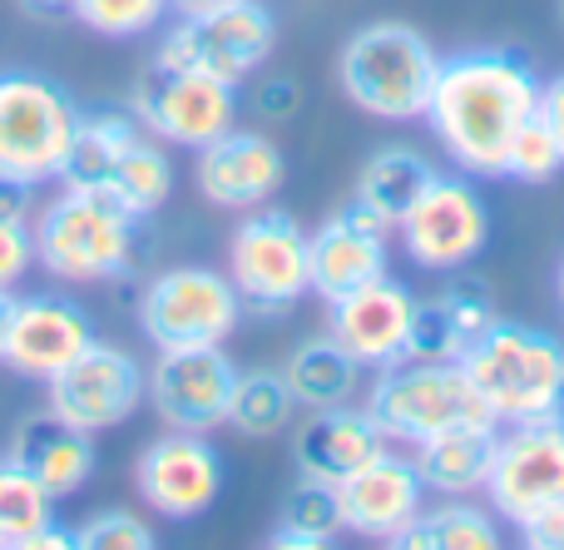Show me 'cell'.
<instances>
[{
  "label": "cell",
  "instance_id": "cell-8",
  "mask_svg": "<svg viewBox=\"0 0 564 550\" xmlns=\"http://www.w3.org/2000/svg\"><path fill=\"white\" fill-rule=\"evenodd\" d=\"M278 50V20L258 0H234V6L204 10V15H178L164 30L149 65L164 69H198L224 85H248L268 55Z\"/></svg>",
  "mask_w": 564,
  "mask_h": 550
},
{
  "label": "cell",
  "instance_id": "cell-39",
  "mask_svg": "<svg viewBox=\"0 0 564 550\" xmlns=\"http://www.w3.org/2000/svg\"><path fill=\"white\" fill-rule=\"evenodd\" d=\"M535 115H540V125L555 134V144L564 149V69H560V75H550V79H540Z\"/></svg>",
  "mask_w": 564,
  "mask_h": 550
},
{
  "label": "cell",
  "instance_id": "cell-38",
  "mask_svg": "<svg viewBox=\"0 0 564 550\" xmlns=\"http://www.w3.org/2000/svg\"><path fill=\"white\" fill-rule=\"evenodd\" d=\"M520 546L525 550H564V496L545 502L540 511H530L525 521H516Z\"/></svg>",
  "mask_w": 564,
  "mask_h": 550
},
{
  "label": "cell",
  "instance_id": "cell-1",
  "mask_svg": "<svg viewBox=\"0 0 564 550\" xmlns=\"http://www.w3.org/2000/svg\"><path fill=\"white\" fill-rule=\"evenodd\" d=\"M540 99V75L525 55L506 45L441 55V75L431 89V134L451 154V164L470 179H500L506 149L520 134Z\"/></svg>",
  "mask_w": 564,
  "mask_h": 550
},
{
  "label": "cell",
  "instance_id": "cell-6",
  "mask_svg": "<svg viewBox=\"0 0 564 550\" xmlns=\"http://www.w3.org/2000/svg\"><path fill=\"white\" fill-rule=\"evenodd\" d=\"M367 412L387 442L421 446L466 422H496L460 363H391L371 377ZM500 427V422H496Z\"/></svg>",
  "mask_w": 564,
  "mask_h": 550
},
{
  "label": "cell",
  "instance_id": "cell-17",
  "mask_svg": "<svg viewBox=\"0 0 564 550\" xmlns=\"http://www.w3.org/2000/svg\"><path fill=\"white\" fill-rule=\"evenodd\" d=\"M397 228L381 214H371L367 204L351 198L347 208L327 218L322 228L307 234V283L322 303H337V298L357 293L361 283H377L391 273V254L387 238Z\"/></svg>",
  "mask_w": 564,
  "mask_h": 550
},
{
  "label": "cell",
  "instance_id": "cell-45",
  "mask_svg": "<svg viewBox=\"0 0 564 550\" xmlns=\"http://www.w3.org/2000/svg\"><path fill=\"white\" fill-rule=\"evenodd\" d=\"M555 293H560V308H564V258H560V273H555Z\"/></svg>",
  "mask_w": 564,
  "mask_h": 550
},
{
  "label": "cell",
  "instance_id": "cell-35",
  "mask_svg": "<svg viewBox=\"0 0 564 550\" xmlns=\"http://www.w3.org/2000/svg\"><path fill=\"white\" fill-rule=\"evenodd\" d=\"M79 550H154V526L144 516L124 511V506H105V511L85 516L75 526Z\"/></svg>",
  "mask_w": 564,
  "mask_h": 550
},
{
  "label": "cell",
  "instance_id": "cell-29",
  "mask_svg": "<svg viewBox=\"0 0 564 550\" xmlns=\"http://www.w3.org/2000/svg\"><path fill=\"white\" fill-rule=\"evenodd\" d=\"M397 550H500L496 516L446 496L441 506H421V516L391 541Z\"/></svg>",
  "mask_w": 564,
  "mask_h": 550
},
{
  "label": "cell",
  "instance_id": "cell-42",
  "mask_svg": "<svg viewBox=\"0 0 564 550\" xmlns=\"http://www.w3.org/2000/svg\"><path fill=\"white\" fill-rule=\"evenodd\" d=\"M25 15L35 20H55V15H69V0H15Z\"/></svg>",
  "mask_w": 564,
  "mask_h": 550
},
{
  "label": "cell",
  "instance_id": "cell-9",
  "mask_svg": "<svg viewBox=\"0 0 564 550\" xmlns=\"http://www.w3.org/2000/svg\"><path fill=\"white\" fill-rule=\"evenodd\" d=\"M228 278H234L243 313L253 317H282L307 283V228L288 208H253L228 238Z\"/></svg>",
  "mask_w": 564,
  "mask_h": 550
},
{
  "label": "cell",
  "instance_id": "cell-22",
  "mask_svg": "<svg viewBox=\"0 0 564 550\" xmlns=\"http://www.w3.org/2000/svg\"><path fill=\"white\" fill-rule=\"evenodd\" d=\"M387 432L377 427V417L367 407H322V412H307V422L292 432V462H297V476H312V482H347L351 472H361L367 462H377L387 452Z\"/></svg>",
  "mask_w": 564,
  "mask_h": 550
},
{
  "label": "cell",
  "instance_id": "cell-25",
  "mask_svg": "<svg viewBox=\"0 0 564 550\" xmlns=\"http://www.w3.org/2000/svg\"><path fill=\"white\" fill-rule=\"evenodd\" d=\"M282 377H288V387H292L297 412H322V407L351 402L361 377H367V367H361L332 333H322V337H307V343L292 347Z\"/></svg>",
  "mask_w": 564,
  "mask_h": 550
},
{
  "label": "cell",
  "instance_id": "cell-15",
  "mask_svg": "<svg viewBox=\"0 0 564 550\" xmlns=\"http://www.w3.org/2000/svg\"><path fill=\"white\" fill-rule=\"evenodd\" d=\"M234 382L238 367L224 347H178V353H159L149 367V402L169 432L214 436L228 422Z\"/></svg>",
  "mask_w": 564,
  "mask_h": 550
},
{
  "label": "cell",
  "instance_id": "cell-19",
  "mask_svg": "<svg viewBox=\"0 0 564 550\" xmlns=\"http://www.w3.org/2000/svg\"><path fill=\"white\" fill-rule=\"evenodd\" d=\"M337 506H341V531L391 546L426 506V482H421L411 456L387 446L377 462H367L347 482H337Z\"/></svg>",
  "mask_w": 564,
  "mask_h": 550
},
{
  "label": "cell",
  "instance_id": "cell-32",
  "mask_svg": "<svg viewBox=\"0 0 564 550\" xmlns=\"http://www.w3.org/2000/svg\"><path fill=\"white\" fill-rule=\"evenodd\" d=\"M69 15L99 40H144L164 25L169 0H69Z\"/></svg>",
  "mask_w": 564,
  "mask_h": 550
},
{
  "label": "cell",
  "instance_id": "cell-26",
  "mask_svg": "<svg viewBox=\"0 0 564 550\" xmlns=\"http://www.w3.org/2000/svg\"><path fill=\"white\" fill-rule=\"evenodd\" d=\"M441 169L431 164L421 149H411V144H387V149H377V154L361 164V174H357V204H367L371 214H381L391 228L401 224V214H406L411 204L421 198V188L436 179Z\"/></svg>",
  "mask_w": 564,
  "mask_h": 550
},
{
  "label": "cell",
  "instance_id": "cell-16",
  "mask_svg": "<svg viewBox=\"0 0 564 550\" xmlns=\"http://www.w3.org/2000/svg\"><path fill=\"white\" fill-rule=\"evenodd\" d=\"M95 317L85 303L65 293H15V313H10L6 353L0 363L20 377V382L45 387L55 373H65L89 343H95Z\"/></svg>",
  "mask_w": 564,
  "mask_h": 550
},
{
  "label": "cell",
  "instance_id": "cell-4",
  "mask_svg": "<svg viewBox=\"0 0 564 550\" xmlns=\"http://www.w3.org/2000/svg\"><path fill=\"white\" fill-rule=\"evenodd\" d=\"M486 412L500 427L564 412V343L545 327L490 323L460 357Z\"/></svg>",
  "mask_w": 564,
  "mask_h": 550
},
{
  "label": "cell",
  "instance_id": "cell-13",
  "mask_svg": "<svg viewBox=\"0 0 564 550\" xmlns=\"http://www.w3.org/2000/svg\"><path fill=\"white\" fill-rule=\"evenodd\" d=\"M486 496L500 521H525L545 502L564 496V412L510 422L496 436V462L486 476Z\"/></svg>",
  "mask_w": 564,
  "mask_h": 550
},
{
  "label": "cell",
  "instance_id": "cell-3",
  "mask_svg": "<svg viewBox=\"0 0 564 550\" xmlns=\"http://www.w3.org/2000/svg\"><path fill=\"white\" fill-rule=\"evenodd\" d=\"M441 75V50L401 20H371L341 45L337 79L341 95L371 119L411 125L426 119L431 89Z\"/></svg>",
  "mask_w": 564,
  "mask_h": 550
},
{
  "label": "cell",
  "instance_id": "cell-5",
  "mask_svg": "<svg viewBox=\"0 0 564 550\" xmlns=\"http://www.w3.org/2000/svg\"><path fill=\"white\" fill-rule=\"evenodd\" d=\"M79 105L45 69H0V179L15 184H55L65 179L75 149Z\"/></svg>",
  "mask_w": 564,
  "mask_h": 550
},
{
  "label": "cell",
  "instance_id": "cell-20",
  "mask_svg": "<svg viewBox=\"0 0 564 550\" xmlns=\"http://www.w3.org/2000/svg\"><path fill=\"white\" fill-rule=\"evenodd\" d=\"M327 308H332L327 333L337 337L367 373H381V367L401 363L406 333H411V308H416L406 283H397V278L387 273V278H377V283H361L357 293L337 298V303H327Z\"/></svg>",
  "mask_w": 564,
  "mask_h": 550
},
{
  "label": "cell",
  "instance_id": "cell-27",
  "mask_svg": "<svg viewBox=\"0 0 564 550\" xmlns=\"http://www.w3.org/2000/svg\"><path fill=\"white\" fill-rule=\"evenodd\" d=\"M139 134H149V129L139 125V115L129 105H89V109L79 105L75 149H69V164L59 184H99Z\"/></svg>",
  "mask_w": 564,
  "mask_h": 550
},
{
  "label": "cell",
  "instance_id": "cell-30",
  "mask_svg": "<svg viewBox=\"0 0 564 550\" xmlns=\"http://www.w3.org/2000/svg\"><path fill=\"white\" fill-rule=\"evenodd\" d=\"M292 387L278 367H253V373H238L234 397H228V432L248 436V442H273L292 427Z\"/></svg>",
  "mask_w": 564,
  "mask_h": 550
},
{
  "label": "cell",
  "instance_id": "cell-21",
  "mask_svg": "<svg viewBox=\"0 0 564 550\" xmlns=\"http://www.w3.org/2000/svg\"><path fill=\"white\" fill-rule=\"evenodd\" d=\"M496 323V298L480 278H456L431 298H416L401 363H460L466 347Z\"/></svg>",
  "mask_w": 564,
  "mask_h": 550
},
{
  "label": "cell",
  "instance_id": "cell-46",
  "mask_svg": "<svg viewBox=\"0 0 564 550\" xmlns=\"http://www.w3.org/2000/svg\"><path fill=\"white\" fill-rule=\"evenodd\" d=\"M560 25H564V0H560Z\"/></svg>",
  "mask_w": 564,
  "mask_h": 550
},
{
  "label": "cell",
  "instance_id": "cell-7",
  "mask_svg": "<svg viewBox=\"0 0 564 550\" xmlns=\"http://www.w3.org/2000/svg\"><path fill=\"white\" fill-rule=\"evenodd\" d=\"M243 323V298L234 278L204 263H174L154 273L139 293V333L154 353L178 347H224Z\"/></svg>",
  "mask_w": 564,
  "mask_h": 550
},
{
  "label": "cell",
  "instance_id": "cell-37",
  "mask_svg": "<svg viewBox=\"0 0 564 550\" xmlns=\"http://www.w3.org/2000/svg\"><path fill=\"white\" fill-rule=\"evenodd\" d=\"M297 109H302V79H292V75H263L253 85V115L263 119V125H288Z\"/></svg>",
  "mask_w": 564,
  "mask_h": 550
},
{
  "label": "cell",
  "instance_id": "cell-2",
  "mask_svg": "<svg viewBox=\"0 0 564 550\" xmlns=\"http://www.w3.org/2000/svg\"><path fill=\"white\" fill-rule=\"evenodd\" d=\"M35 268L65 288L129 283L144 254V218L119 208L99 184H65L30 218Z\"/></svg>",
  "mask_w": 564,
  "mask_h": 550
},
{
  "label": "cell",
  "instance_id": "cell-12",
  "mask_svg": "<svg viewBox=\"0 0 564 550\" xmlns=\"http://www.w3.org/2000/svg\"><path fill=\"white\" fill-rule=\"evenodd\" d=\"M129 109L159 144L198 154L204 144H214L218 134L238 125V89L214 75H198V69L149 65L139 75L134 95H129Z\"/></svg>",
  "mask_w": 564,
  "mask_h": 550
},
{
  "label": "cell",
  "instance_id": "cell-33",
  "mask_svg": "<svg viewBox=\"0 0 564 550\" xmlns=\"http://www.w3.org/2000/svg\"><path fill=\"white\" fill-rule=\"evenodd\" d=\"M560 174H564V149L555 144V134L540 125V115H530L525 125H520V134L510 139L500 179H516V184H555Z\"/></svg>",
  "mask_w": 564,
  "mask_h": 550
},
{
  "label": "cell",
  "instance_id": "cell-28",
  "mask_svg": "<svg viewBox=\"0 0 564 550\" xmlns=\"http://www.w3.org/2000/svg\"><path fill=\"white\" fill-rule=\"evenodd\" d=\"M99 188H105L119 208H129L134 218L149 224V218L174 198V159H169V149L159 144L154 134H139L134 144L119 154V164L99 179Z\"/></svg>",
  "mask_w": 564,
  "mask_h": 550
},
{
  "label": "cell",
  "instance_id": "cell-36",
  "mask_svg": "<svg viewBox=\"0 0 564 550\" xmlns=\"http://www.w3.org/2000/svg\"><path fill=\"white\" fill-rule=\"evenodd\" d=\"M35 273V228L25 218H0V293H20Z\"/></svg>",
  "mask_w": 564,
  "mask_h": 550
},
{
  "label": "cell",
  "instance_id": "cell-40",
  "mask_svg": "<svg viewBox=\"0 0 564 550\" xmlns=\"http://www.w3.org/2000/svg\"><path fill=\"white\" fill-rule=\"evenodd\" d=\"M0 218H35V188L15 184V179H0Z\"/></svg>",
  "mask_w": 564,
  "mask_h": 550
},
{
  "label": "cell",
  "instance_id": "cell-14",
  "mask_svg": "<svg viewBox=\"0 0 564 550\" xmlns=\"http://www.w3.org/2000/svg\"><path fill=\"white\" fill-rule=\"evenodd\" d=\"M139 502L164 521H198L224 496V456L198 432H169L139 452L134 462Z\"/></svg>",
  "mask_w": 564,
  "mask_h": 550
},
{
  "label": "cell",
  "instance_id": "cell-10",
  "mask_svg": "<svg viewBox=\"0 0 564 550\" xmlns=\"http://www.w3.org/2000/svg\"><path fill=\"white\" fill-rule=\"evenodd\" d=\"M401 248L426 273H460L490 244V208L470 174H436L397 224Z\"/></svg>",
  "mask_w": 564,
  "mask_h": 550
},
{
  "label": "cell",
  "instance_id": "cell-11",
  "mask_svg": "<svg viewBox=\"0 0 564 550\" xmlns=\"http://www.w3.org/2000/svg\"><path fill=\"white\" fill-rule=\"evenodd\" d=\"M144 402L149 367L129 347L105 343V337H95L65 373H55L45 382V412H55L59 422L79 427L89 436L124 427Z\"/></svg>",
  "mask_w": 564,
  "mask_h": 550
},
{
  "label": "cell",
  "instance_id": "cell-24",
  "mask_svg": "<svg viewBox=\"0 0 564 550\" xmlns=\"http://www.w3.org/2000/svg\"><path fill=\"white\" fill-rule=\"evenodd\" d=\"M496 436H500L496 422H466V427H451V432L411 446V462H416L426 492H441V496L486 492L490 462H496Z\"/></svg>",
  "mask_w": 564,
  "mask_h": 550
},
{
  "label": "cell",
  "instance_id": "cell-23",
  "mask_svg": "<svg viewBox=\"0 0 564 550\" xmlns=\"http://www.w3.org/2000/svg\"><path fill=\"white\" fill-rule=\"evenodd\" d=\"M6 456H15L40 486H45L55 502L65 496L85 492L89 476L99 466V452H95V436L79 432V427L59 422L55 412H30L15 422L6 442Z\"/></svg>",
  "mask_w": 564,
  "mask_h": 550
},
{
  "label": "cell",
  "instance_id": "cell-31",
  "mask_svg": "<svg viewBox=\"0 0 564 550\" xmlns=\"http://www.w3.org/2000/svg\"><path fill=\"white\" fill-rule=\"evenodd\" d=\"M45 526H55V496L0 452V550H25Z\"/></svg>",
  "mask_w": 564,
  "mask_h": 550
},
{
  "label": "cell",
  "instance_id": "cell-18",
  "mask_svg": "<svg viewBox=\"0 0 564 550\" xmlns=\"http://www.w3.org/2000/svg\"><path fill=\"white\" fill-rule=\"evenodd\" d=\"M288 179V154L263 134V129H228L214 144L198 149L194 184L224 214H253L273 204V194Z\"/></svg>",
  "mask_w": 564,
  "mask_h": 550
},
{
  "label": "cell",
  "instance_id": "cell-34",
  "mask_svg": "<svg viewBox=\"0 0 564 550\" xmlns=\"http://www.w3.org/2000/svg\"><path fill=\"white\" fill-rule=\"evenodd\" d=\"M278 526H292V531H307V536H317L322 546H332V536L341 531L337 486H332V482H312V476H302V482L288 492V502H282Z\"/></svg>",
  "mask_w": 564,
  "mask_h": 550
},
{
  "label": "cell",
  "instance_id": "cell-41",
  "mask_svg": "<svg viewBox=\"0 0 564 550\" xmlns=\"http://www.w3.org/2000/svg\"><path fill=\"white\" fill-rule=\"evenodd\" d=\"M268 546L273 550H327L317 541V536H307V531H292V526H278L273 536H268Z\"/></svg>",
  "mask_w": 564,
  "mask_h": 550
},
{
  "label": "cell",
  "instance_id": "cell-43",
  "mask_svg": "<svg viewBox=\"0 0 564 550\" xmlns=\"http://www.w3.org/2000/svg\"><path fill=\"white\" fill-rule=\"evenodd\" d=\"M218 6H234V0H169V15H204Z\"/></svg>",
  "mask_w": 564,
  "mask_h": 550
},
{
  "label": "cell",
  "instance_id": "cell-44",
  "mask_svg": "<svg viewBox=\"0 0 564 550\" xmlns=\"http://www.w3.org/2000/svg\"><path fill=\"white\" fill-rule=\"evenodd\" d=\"M10 313H15V293H0V353H6V333H10Z\"/></svg>",
  "mask_w": 564,
  "mask_h": 550
}]
</instances>
